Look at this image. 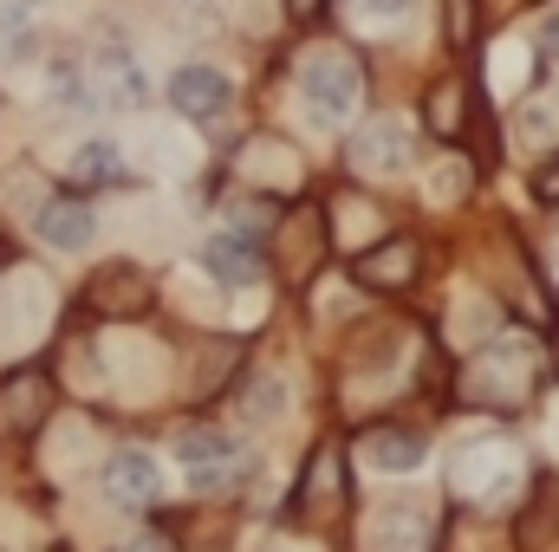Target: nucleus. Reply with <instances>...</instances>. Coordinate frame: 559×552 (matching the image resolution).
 <instances>
[{
	"instance_id": "nucleus-1",
	"label": "nucleus",
	"mask_w": 559,
	"mask_h": 552,
	"mask_svg": "<svg viewBox=\"0 0 559 552\" xmlns=\"http://www.w3.org/2000/svg\"><path fill=\"white\" fill-rule=\"evenodd\" d=\"M540 377H547V358H540L527 338H508V345H495V351H481V358L468 364L462 397H468V404H488V410H514Z\"/></svg>"
},
{
	"instance_id": "nucleus-2",
	"label": "nucleus",
	"mask_w": 559,
	"mask_h": 552,
	"mask_svg": "<svg viewBox=\"0 0 559 552\" xmlns=\"http://www.w3.org/2000/svg\"><path fill=\"white\" fill-rule=\"evenodd\" d=\"M299 92H306V105L325 118V124H338V118H352L358 111V98H365V72H358V59L352 52H306L299 59Z\"/></svg>"
},
{
	"instance_id": "nucleus-3",
	"label": "nucleus",
	"mask_w": 559,
	"mask_h": 552,
	"mask_svg": "<svg viewBox=\"0 0 559 552\" xmlns=\"http://www.w3.org/2000/svg\"><path fill=\"white\" fill-rule=\"evenodd\" d=\"M176 455H182V468H189L195 488H222V481L241 475V442L228 429H189Z\"/></svg>"
},
{
	"instance_id": "nucleus-4",
	"label": "nucleus",
	"mask_w": 559,
	"mask_h": 552,
	"mask_svg": "<svg viewBox=\"0 0 559 552\" xmlns=\"http://www.w3.org/2000/svg\"><path fill=\"white\" fill-rule=\"evenodd\" d=\"M514 468H521V455H514L508 442H475V448L455 461V488L475 494V501H495V494L514 488Z\"/></svg>"
},
{
	"instance_id": "nucleus-5",
	"label": "nucleus",
	"mask_w": 559,
	"mask_h": 552,
	"mask_svg": "<svg viewBox=\"0 0 559 552\" xmlns=\"http://www.w3.org/2000/svg\"><path fill=\"white\" fill-rule=\"evenodd\" d=\"M404 163H411V124L404 118H371L352 137V169H365V176H397Z\"/></svg>"
},
{
	"instance_id": "nucleus-6",
	"label": "nucleus",
	"mask_w": 559,
	"mask_h": 552,
	"mask_svg": "<svg viewBox=\"0 0 559 552\" xmlns=\"http://www.w3.org/2000/svg\"><path fill=\"white\" fill-rule=\"evenodd\" d=\"M228 98H235V85H228L215 65H182V72L169 79V105H176L182 118H195V124H215V118L228 111Z\"/></svg>"
},
{
	"instance_id": "nucleus-7",
	"label": "nucleus",
	"mask_w": 559,
	"mask_h": 552,
	"mask_svg": "<svg viewBox=\"0 0 559 552\" xmlns=\"http://www.w3.org/2000/svg\"><path fill=\"white\" fill-rule=\"evenodd\" d=\"M352 274H358V286H371V292H397V286L417 279V241H378L371 254L352 261Z\"/></svg>"
},
{
	"instance_id": "nucleus-8",
	"label": "nucleus",
	"mask_w": 559,
	"mask_h": 552,
	"mask_svg": "<svg viewBox=\"0 0 559 552\" xmlns=\"http://www.w3.org/2000/svg\"><path fill=\"white\" fill-rule=\"evenodd\" d=\"M156 488H163V475H156V461H150L143 448L111 455V468H105V494H111V501H124V507H150Z\"/></svg>"
},
{
	"instance_id": "nucleus-9",
	"label": "nucleus",
	"mask_w": 559,
	"mask_h": 552,
	"mask_svg": "<svg viewBox=\"0 0 559 552\" xmlns=\"http://www.w3.org/2000/svg\"><path fill=\"white\" fill-rule=\"evenodd\" d=\"M202 267L222 279V286H254L267 261H261V248H254V241H241V235H215V241L202 248Z\"/></svg>"
},
{
	"instance_id": "nucleus-10",
	"label": "nucleus",
	"mask_w": 559,
	"mask_h": 552,
	"mask_svg": "<svg viewBox=\"0 0 559 552\" xmlns=\"http://www.w3.org/2000/svg\"><path fill=\"white\" fill-rule=\"evenodd\" d=\"M46 397H52L46 371H13V377L0 384V422H7V429H33V422L46 416Z\"/></svg>"
},
{
	"instance_id": "nucleus-11",
	"label": "nucleus",
	"mask_w": 559,
	"mask_h": 552,
	"mask_svg": "<svg viewBox=\"0 0 559 552\" xmlns=\"http://www.w3.org/2000/svg\"><path fill=\"white\" fill-rule=\"evenodd\" d=\"M39 241H46V248H85V241H92V208H85L79 195L39 202Z\"/></svg>"
},
{
	"instance_id": "nucleus-12",
	"label": "nucleus",
	"mask_w": 559,
	"mask_h": 552,
	"mask_svg": "<svg viewBox=\"0 0 559 552\" xmlns=\"http://www.w3.org/2000/svg\"><path fill=\"white\" fill-rule=\"evenodd\" d=\"M365 461L384 468V475H404V468L423 461V435L417 429H371L365 435Z\"/></svg>"
},
{
	"instance_id": "nucleus-13",
	"label": "nucleus",
	"mask_w": 559,
	"mask_h": 552,
	"mask_svg": "<svg viewBox=\"0 0 559 552\" xmlns=\"http://www.w3.org/2000/svg\"><path fill=\"white\" fill-rule=\"evenodd\" d=\"M143 292H150V286H143L138 267H111V274L92 286V305H98V312H138Z\"/></svg>"
},
{
	"instance_id": "nucleus-14",
	"label": "nucleus",
	"mask_w": 559,
	"mask_h": 552,
	"mask_svg": "<svg viewBox=\"0 0 559 552\" xmlns=\"http://www.w3.org/2000/svg\"><path fill=\"white\" fill-rule=\"evenodd\" d=\"M521 137L540 143V149H554V143H559V98H534V105H527V118H521Z\"/></svg>"
},
{
	"instance_id": "nucleus-15",
	"label": "nucleus",
	"mask_w": 559,
	"mask_h": 552,
	"mask_svg": "<svg viewBox=\"0 0 559 552\" xmlns=\"http://www.w3.org/2000/svg\"><path fill=\"white\" fill-rule=\"evenodd\" d=\"M118 176V149L111 143H85L79 149V182H111Z\"/></svg>"
},
{
	"instance_id": "nucleus-16",
	"label": "nucleus",
	"mask_w": 559,
	"mask_h": 552,
	"mask_svg": "<svg viewBox=\"0 0 559 552\" xmlns=\"http://www.w3.org/2000/svg\"><path fill=\"white\" fill-rule=\"evenodd\" d=\"M306 494L312 501H338V448H319V461H312V481H306ZM299 494V501H306Z\"/></svg>"
},
{
	"instance_id": "nucleus-17",
	"label": "nucleus",
	"mask_w": 559,
	"mask_h": 552,
	"mask_svg": "<svg viewBox=\"0 0 559 552\" xmlns=\"http://www.w3.org/2000/svg\"><path fill=\"white\" fill-rule=\"evenodd\" d=\"M411 547H417L411 514H384V527H378V552H411Z\"/></svg>"
},
{
	"instance_id": "nucleus-18",
	"label": "nucleus",
	"mask_w": 559,
	"mask_h": 552,
	"mask_svg": "<svg viewBox=\"0 0 559 552\" xmlns=\"http://www.w3.org/2000/svg\"><path fill=\"white\" fill-rule=\"evenodd\" d=\"M429 124H436L442 137H455V124H462V118H455V85H442V92L429 98Z\"/></svg>"
},
{
	"instance_id": "nucleus-19",
	"label": "nucleus",
	"mask_w": 559,
	"mask_h": 552,
	"mask_svg": "<svg viewBox=\"0 0 559 552\" xmlns=\"http://www.w3.org/2000/svg\"><path fill=\"white\" fill-rule=\"evenodd\" d=\"M534 46H540L547 59H559V7L547 13V20H540V26H534Z\"/></svg>"
},
{
	"instance_id": "nucleus-20",
	"label": "nucleus",
	"mask_w": 559,
	"mask_h": 552,
	"mask_svg": "<svg viewBox=\"0 0 559 552\" xmlns=\"http://www.w3.org/2000/svg\"><path fill=\"white\" fill-rule=\"evenodd\" d=\"M365 13L371 20H397V13H411V0H365Z\"/></svg>"
},
{
	"instance_id": "nucleus-21",
	"label": "nucleus",
	"mask_w": 559,
	"mask_h": 552,
	"mask_svg": "<svg viewBox=\"0 0 559 552\" xmlns=\"http://www.w3.org/2000/svg\"><path fill=\"white\" fill-rule=\"evenodd\" d=\"M124 552H176V547H169V533H143V540H131Z\"/></svg>"
},
{
	"instance_id": "nucleus-22",
	"label": "nucleus",
	"mask_w": 559,
	"mask_h": 552,
	"mask_svg": "<svg viewBox=\"0 0 559 552\" xmlns=\"http://www.w3.org/2000/svg\"><path fill=\"white\" fill-rule=\"evenodd\" d=\"M540 195H547V202H559V163H547V169H540Z\"/></svg>"
},
{
	"instance_id": "nucleus-23",
	"label": "nucleus",
	"mask_w": 559,
	"mask_h": 552,
	"mask_svg": "<svg viewBox=\"0 0 559 552\" xmlns=\"http://www.w3.org/2000/svg\"><path fill=\"white\" fill-rule=\"evenodd\" d=\"M319 7H325V0H293V13H319Z\"/></svg>"
}]
</instances>
